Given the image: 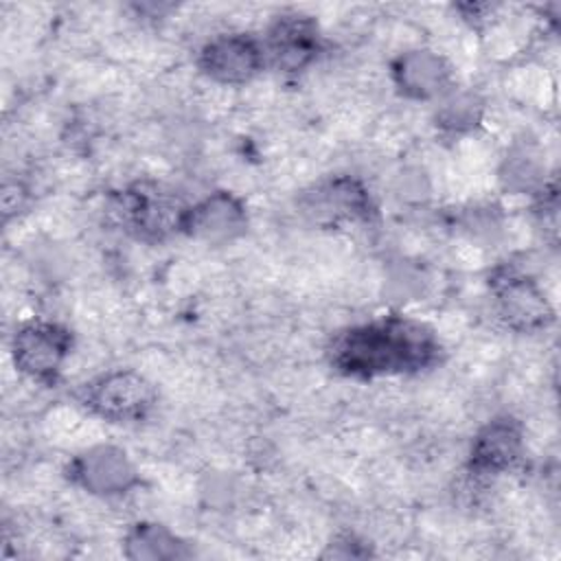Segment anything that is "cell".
Segmentation results:
<instances>
[{
    "label": "cell",
    "mask_w": 561,
    "mask_h": 561,
    "mask_svg": "<svg viewBox=\"0 0 561 561\" xmlns=\"http://www.w3.org/2000/svg\"><path fill=\"white\" fill-rule=\"evenodd\" d=\"M480 114L482 105L478 96L471 92H458L443 103L438 112V123L451 131H462L473 127L480 121Z\"/></svg>",
    "instance_id": "obj_14"
},
{
    "label": "cell",
    "mask_w": 561,
    "mask_h": 561,
    "mask_svg": "<svg viewBox=\"0 0 561 561\" xmlns=\"http://www.w3.org/2000/svg\"><path fill=\"white\" fill-rule=\"evenodd\" d=\"M322 46L318 24L307 15H283L278 18L270 33L265 48V59H270L278 70L296 72L309 66Z\"/></svg>",
    "instance_id": "obj_10"
},
{
    "label": "cell",
    "mask_w": 561,
    "mask_h": 561,
    "mask_svg": "<svg viewBox=\"0 0 561 561\" xmlns=\"http://www.w3.org/2000/svg\"><path fill=\"white\" fill-rule=\"evenodd\" d=\"M129 559H184L191 557L186 543L160 524H136L125 539Z\"/></svg>",
    "instance_id": "obj_13"
},
{
    "label": "cell",
    "mask_w": 561,
    "mask_h": 561,
    "mask_svg": "<svg viewBox=\"0 0 561 561\" xmlns=\"http://www.w3.org/2000/svg\"><path fill=\"white\" fill-rule=\"evenodd\" d=\"M302 213L318 224L368 219L373 202L368 191L353 178H333L313 186L300 199Z\"/></svg>",
    "instance_id": "obj_9"
},
{
    "label": "cell",
    "mask_w": 561,
    "mask_h": 561,
    "mask_svg": "<svg viewBox=\"0 0 561 561\" xmlns=\"http://www.w3.org/2000/svg\"><path fill=\"white\" fill-rule=\"evenodd\" d=\"M497 313L515 331H537L552 320V307L546 294L526 274L500 267L491 278Z\"/></svg>",
    "instance_id": "obj_5"
},
{
    "label": "cell",
    "mask_w": 561,
    "mask_h": 561,
    "mask_svg": "<svg viewBox=\"0 0 561 561\" xmlns=\"http://www.w3.org/2000/svg\"><path fill=\"white\" fill-rule=\"evenodd\" d=\"M397 88L412 99H432L443 94L451 83V68L432 50L403 53L392 64Z\"/></svg>",
    "instance_id": "obj_12"
},
{
    "label": "cell",
    "mask_w": 561,
    "mask_h": 561,
    "mask_svg": "<svg viewBox=\"0 0 561 561\" xmlns=\"http://www.w3.org/2000/svg\"><path fill=\"white\" fill-rule=\"evenodd\" d=\"M70 478L94 495H121L138 484V471L114 445H96L70 462Z\"/></svg>",
    "instance_id": "obj_7"
},
{
    "label": "cell",
    "mask_w": 561,
    "mask_h": 561,
    "mask_svg": "<svg viewBox=\"0 0 561 561\" xmlns=\"http://www.w3.org/2000/svg\"><path fill=\"white\" fill-rule=\"evenodd\" d=\"M265 66V48L245 33L217 35L199 50V68L219 83H245Z\"/></svg>",
    "instance_id": "obj_6"
},
{
    "label": "cell",
    "mask_w": 561,
    "mask_h": 561,
    "mask_svg": "<svg viewBox=\"0 0 561 561\" xmlns=\"http://www.w3.org/2000/svg\"><path fill=\"white\" fill-rule=\"evenodd\" d=\"M79 401L105 421L131 423L149 414L156 403V390L136 370H112L83 383Z\"/></svg>",
    "instance_id": "obj_3"
},
{
    "label": "cell",
    "mask_w": 561,
    "mask_h": 561,
    "mask_svg": "<svg viewBox=\"0 0 561 561\" xmlns=\"http://www.w3.org/2000/svg\"><path fill=\"white\" fill-rule=\"evenodd\" d=\"M248 228V213L241 199L219 191L208 195L195 206H188L182 221V232L206 241V243H226L243 234Z\"/></svg>",
    "instance_id": "obj_8"
},
{
    "label": "cell",
    "mask_w": 561,
    "mask_h": 561,
    "mask_svg": "<svg viewBox=\"0 0 561 561\" xmlns=\"http://www.w3.org/2000/svg\"><path fill=\"white\" fill-rule=\"evenodd\" d=\"M72 335L68 329L55 322H26L11 342L13 364L31 379L50 383L57 379L66 357L70 355Z\"/></svg>",
    "instance_id": "obj_4"
},
{
    "label": "cell",
    "mask_w": 561,
    "mask_h": 561,
    "mask_svg": "<svg viewBox=\"0 0 561 561\" xmlns=\"http://www.w3.org/2000/svg\"><path fill=\"white\" fill-rule=\"evenodd\" d=\"M186 206L158 184L138 182L121 191L110 202L112 219L129 234L142 241H162L182 232Z\"/></svg>",
    "instance_id": "obj_2"
},
{
    "label": "cell",
    "mask_w": 561,
    "mask_h": 561,
    "mask_svg": "<svg viewBox=\"0 0 561 561\" xmlns=\"http://www.w3.org/2000/svg\"><path fill=\"white\" fill-rule=\"evenodd\" d=\"M502 178L513 191H530L541 184V167L530 151L522 149L506 160V171Z\"/></svg>",
    "instance_id": "obj_15"
},
{
    "label": "cell",
    "mask_w": 561,
    "mask_h": 561,
    "mask_svg": "<svg viewBox=\"0 0 561 561\" xmlns=\"http://www.w3.org/2000/svg\"><path fill=\"white\" fill-rule=\"evenodd\" d=\"M524 449L522 427L511 416L489 421L473 438L469 469L476 476H495L511 469Z\"/></svg>",
    "instance_id": "obj_11"
},
{
    "label": "cell",
    "mask_w": 561,
    "mask_h": 561,
    "mask_svg": "<svg viewBox=\"0 0 561 561\" xmlns=\"http://www.w3.org/2000/svg\"><path fill=\"white\" fill-rule=\"evenodd\" d=\"M329 355L342 375L370 379L421 373L438 362L440 344L427 324L405 316H383L337 333Z\"/></svg>",
    "instance_id": "obj_1"
}]
</instances>
